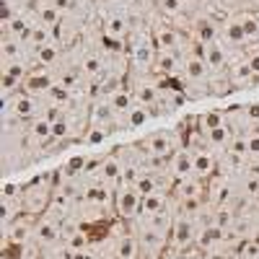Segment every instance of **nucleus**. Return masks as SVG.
Segmentation results:
<instances>
[{
	"mask_svg": "<svg viewBox=\"0 0 259 259\" xmlns=\"http://www.w3.org/2000/svg\"><path fill=\"white\" fill-rule=\"evenodd\" d=\"M135 236L140 244V259H158L168 244V233L161 231L158 226H153L150 218H145V215H140L135 221Z\"/></svg>",
	"mask_w": 259,
	"mask_h": 259,
	"instance_id": "1",
	"label": "nucleus"
},
{
	"mask_svg": "<svg viewBox=\"0 0 259 259\" xmlns=\"http://www.w3.org/2000/svg\"><path fill=\"white\" fill-rule=\"evenodd\" d=\"M3 112H6V119H16V122H34L45 114V99L39 96H29V94H16L11 99L3 101Z\"/></svg>",
	"mask_w": 259,
	"mask_h": 259,
	"instance_id": "2",
	"label": "nucleus"
},
{
	"mask_svg": "<svg viewBox=\"0 0 259 259\" xmlns=\"http://www.w3.org/2000/svg\"><path fill=\"white\" fill-rule=\"evenodd\" d=\"M182 148L179 143V135L168 133V130H158V133L148 135L145 140L138 143V150L143 153V161L145 158H158V161H166V156L171 158Z\"/></svg>",
	"mask_w": 259,
	"mask_h": 259,
	"instance_id": "3",
	"label": "nucleus"
},
{
	"mask_svg": "<svg viewBox=\"0 0 259 259\" xmlns=\"http://www.w3.org/2000/svg\"><path fill=\"white\" fill-rule=\"evenodd\" d=\"M50 174H41V179H34L26 189H24V197H21L18 202L24 205V210L29 212H41L47 210L52 197H50Z\"/></svg>",
	"mask_w": 259,
	"mask_h": 259,
	"instance_id": "4",
	"label": "nucleus"
},
{
	"mask_svg": "<svg viewBox=\"0 0 259 259\" xmlns=\"http://www.w3.org/2000/svg\"><path fill=\"white\" fill-rule=\"evenodd\" d=\"M140 205H143V197L138 194L135 187H124L119 184L114 189V210L122 221H135L140 218Z\"/></svg>",
	"mask_w": 259,
	"mask_h": 259,
	"instance_id": "5",
	"label": "nucleus"
},
{
	"mask_svg": "<svg viewBox=\"0 0 259 259\" xmlns=\"http://www.w3.org/2000/svg\"><path fill=\"white\" fill-rule=\"evenodd\" d=\"M91 124H94V127H104L106 133H112V130L122 127V119H119V114L114 112V106L109 104V99L94 101V106H91Z\"/></svg>",
	"mask_w": 259,
	"mask_h": 259,
	"instance_id": "6",
	"label": "nucleus"
},
{
	"mask_svg": "<svg viewBox=\"0 0 259 259\" xmlns=\"http://www.w3.org/2000/svg\"><path fill=\"white\" fill-rule=\"evenodd\" d=\"M156 57H158V47L153 45V39L140 36L133 45V65L138 70H150L156 68Z\"/></svg>",
	"mask_w": 259,
	"mask_h": 259,
	"instance_id": "7",
	"label": "nucleus"
},
{
	"mask_svg": "<svg viewBox=\"0 0 259 259\" xmlns=\"http://www.w3.org/2000/svg\"><path fill=\"white\" fill-rule=\"evenodd\" d=\"M184 80H187V85H207L210 83V68H207V62L202 60V57H197V55H189V57H184Z\"/></svg>",
	"mask_w": 259,
	"mask_h": 259,
	"instance_id": "8",
	"label": "nucleus"
},
{
	"mask_svg": "<svg viewBox=\"0 0 259 259\" xmlns=\"http://www.w3.org/2000/svg\"><path fill=\"white\" fill-rule=\"evenodd\" d=\"M168 171H171V177H174V182L194 177V150L179 148L177 153L168 158Z\"/></svg>",
	"mask_w": 259,
	"mask_h": 259,
	"instance_id": "9",
	"label": "nucleus"
},
{
	"mask_svg": "<svg viewBox=\"0 0 259 259\" xmlns=\"http://www.w3.org/2000/svg\"><path fill=\"white\" fill-rule=\"evenodd\" d=\"M31 239H34L39 246H55V244H60V239H62V228H60L57 221H52L50 215H47V218H41V221L34 223Z\"/></svg>",
	"mask_w": 259,
	"mask_h": 259,
	"instance_id": "10",
	"label": "nucleus"
},
{
	"mask_svg": "<svg viewBox=\"0 0 259 259\" xmlns=\"http://www.w3.org/2000/svg\"><path fill=\"white\" fill-rule=\"evenodd\" d=\"M194 236H197V226H194V221L189 218H177L174 221V228H171V246L174 249H189L194 244Z\"/></svg>",
	"mask_w": 259,
	"mask_h": 259,
	"instance_id": "11",
	"label": "nucleus"
},
{
	"mask_svg": "<svg viewBox=\"0 0 259 259\" xmlns=\"http://www.w3.org/2000/svg\"><path fill=\"white\" fill-rule=\"evenodd\" d=\"M55 85V78H52V73H47V70H31L26 78H24V83H21V91L24 94H29V96H45L50 89Z\"/></svg>",
	"mask_w": 259,
	"mask_h": 259,
	"instance_id": "12",
	"label": "nucleus"
},
{
	"mask_svg": "<svg viewBox=\"0 0 259 259\" xmlns=\"http://www.w3.org/2000/svg\"><path fill=\"white\" fill-rule=\"evenodd\" d=\"M223 241H226V231H223V228H218L215 223L197 228V236H194V246H197L200 251H207V254H210V251H215Z\"/></svg>",
	"mask_w": 259,
	"mask_h": 259,
	"instance_id": "13",
	"label": "nucleus"
},
{
	"mask_svg": "<svg viewBox=\"0 0 259 259\" xmlns=\"http://www.w3.org/2000/svg\"><path fill=\"white\" fill-rule=\"evenodd\" d=\"M133 96H135V101L140 104V106H148V109H156V106L161 104V89L156 83H150V80H135V85L133 89Z\"/></svg>",
	"mask_w": 259,
	"mask_h": 259,
	"instance_id": "14",
	"label": "nucleus"
},
{
	"mask_svg": "<svg viewBox=\"0 0 259 259\" xmlns=\"http://www.w3.org/2000/svg\"><path fill=\"white\" fill-rule=\"evenodd\" d=\"M228 80H231V89H246V85L256 83V78H254V73H251V65H249L246 57L231 62V68H228Z\"/></svg>",
	"mask_w": 259,
	"mask_h": 259,
	"instance_id": "15",
	"label": "nucleus"
},
{
	"mask_svg": "<svg viewBox=\"0 0 259 259\" xmlns=\"http://www.w3.org/2000/svg\"><path fill=\"white\" fill-rule=\"evenodd\" d=\"M192 34H194V41H200V45H212V41H221V26L215 24L212 18L202 16L194 21V26H192Z\"/></svg>",
	"mask_w": 259,
	"mask_h": 259,
	"instance_id": "16",
	"label": "nucleus"
},
{
	"mask_svg": "<svg viewBox=\"0 0 259 259\" xmlns=\"http://www.w3.org/2000/svg\"><path fill=\"white\" fill-rule=\"evenodd\" d=\"M153 70L166 78H177L184 70V57H179V52H158Z\"/></svg>",
	"mask_w": 259,
	"mask_h": 259,
	"instance_id": "17",
	"label": "nucleus"
},
{
	"mask_svg": "<svg viewBox=\"0 0 259 259\" xmlns=\"http://www.w3.org/2000/svg\"><path fill=\"white\" fill-rule=\"evenodd\" d=\"M26 140L31 143V145H47L50 140H55L52 138V119L50 117H39V119H34L31 124H29V130H26Z\"/></svg>",
	"mask_w": 259,
	"mask_h": 259,
	"instance_id": "18",
	"label": "nucleus"
},
{
	"mask_svg": "<svg viewBox=\"0 0 259 259\" xmlns=\"http://www.w3.org/2000/svg\"><path fill=\"white\" fill-rule=\"evenodd\" d=\"M34 18L39 21V24L55 29L62 21V11L52 3V0H34Z\"/></svg>",
	"mask_w": 259,
	"mask_h": 259,
	"instance_id": "19",
	"label": "nucleus"
},
{
	"mask_svg": "<svg viewBox=\"0 0 259 259\" xmlns=\"http://www.w3.org/2000/svg\"><path fill=\"white\" fill-rule=\"evenodd\" d=\"M41 99H45V104L52 106L55 112H65V109H70V104H73V91L62 83H55Z\"/></svg>",
	"mask_w": 259,
	"mask_h": 259,
	"instance_id": "20",
	"label": "nucleus"
},
{
	"mask_svg": "<svg viewBox=\"0 0 259 259\" xmlns=\"http://www.w3.org/2000/svg\"><path fill=\"white\" fill-rule=\"evenodd\" d=\"M153 45L158 47V52H179L182 50L179 31L171 29V26H158L153 31Z\"/></svg>",
	"mask_w": 259,
	"mask_h": 259,
	"instance_id": "21",
	"label": "nucleus"
},
{
	"mask_svg": "<svg viewBox=\"0 0 259 259\" xmlns=\"http://www.w3.org/2000/svg\"><path fill=\"white\" fill-rule=\"evenodd\" d=\"M215 168H218V158H215L212 150H207V148H197V150H194V177H197V179L212 177Z\"/></svg>",
	"mask_w": 259,
	"mask_h": 259,
	"instance_id": "22",
	"label": "nucleus"
},
{
	"mask_svg": "<svg viewBox=\"0 0 259 259\" xmlns=\"http://www.w3.org/2000/svg\"><path fill=\"white\" fill-rule=\"evenodd\" d=\"M109 41H124L127 34H130V21L119 13H112L109 18L104 21V31H101Z\"/></svg>",
	"mask_w": 259,
	"mask_h": 259,
	"instance_id": "23",
	"label": "nucleus"
},
{
	"mask_svg": "<svg viewBox=\"0 0 259 259\" xmlns=\"http://www.w3.org/2000/svg\"><path fill=\"white\" fill-rule=\"evenodd\" d=\"M205 192V182L197 179V177H189V179H179L177 187H174V197L182 202V200H200Z\"/></svg>",
	"mask_w": 259,
	"mask_h": 259,
	"instance_id": "24",
	"label": "nucleus"
},
{
	"mask_svg": "<svg viewBox=\"0 0 259 259\" xmlns=\"http://www.w3.org/2000/svg\"><path fill=\"white\" fill-rule=\"evenodd\" d=\"M106 99H109V104L114 106V112L119 114V119H122V124H124V117L130 114V109H133V106L138 104L135 101V96H133V91H130V89H114L109 96H106Z\"/></svg>",
	"mask_w": 259,
	"mask_h": 259,
	"instance_id": "25",
	"label": "nucleus"
},
{
	"mask_svg": "<svg viewBox=\"0 0 259 259\" xmlns=\"http://www.w3.org/2000/svg\"><path fill=\"white\" fill-rule=\"evenodd\" d=\"M194 124H197V130L202 135H210L212 130H218L226 124V112H218V109H210V112H200L197 119H194Z\"/></svg>",
	"mask_w": 259,
	"mask_h": 259,
	"instance_id": "26",
	"label": "nucleus"
},
{
	"mask_svg": "<svg viewBox=\"0 0 259 259\" xmlns=\"http://www.w3.org/2000/svg\"><path fill=\"white\" fill-rule=\"evenodd\" d=\"M205 62H207V68L212 73H221L226 68V62H228V52L226 47L221 45V41H212V45L205 47Z\"/></svg>",
	"mask_w": 259,
	"mask_h": 259,
	"instance_id": "27",
	"label": "nucleus"
},
{
	"mask_svg": "<svg viewBox=\"0 0 259 259\" xmlns=\"http://www.w3.org/2000/svg\"><path fill=\"white\" fill-rule=\"evenodd\" d=\"M221 39L226 41V45H244V41H249L246 39V31L241 26V18L226 21V24L221 26Z\"/></svg>",
	"mask_w": 259,
	"mask_h": 259,
	"instance_id": "28",
	"label": "nucleus"
},
{
	"mask_svg": "<svg viewBox=\"0 0 259 259\" xmlns=\"http://www.w3.org/2000/svg\"><path fill=\"white\" fill-rule=\"evenodd\" d=\"M0 57H3V65L21 62L24 60V41H18L13 36H3V41H0Z\"/></svg>",
	"mask_w": 259,
	"mask_h": 259,
	"instance_id": "29",
	"label": "nucleus"
},
{
	"mask_svg": "<svg viewBox=\"0 0 259 259\" xmlns=\"http://www.w3.org/2000/svg\"><path fill=\"white\" fill-rule=\"evenodd\" d=\"M117 259H140V244L135 233H124L117 239Z\"/></svg>",
	"mask_w": 259,
	"mask_h": 259,
	"instance_id": "30",
	"label": "nucleus"
},
{
	"mask_svg": "<svg viewBox=\"0 0 259 259\" xmlns=\"http://www.w3.org/2000/svg\"><path fill=\"white\" fill-rule=\"evenodd\" d=\"M34 233V221H16L11 228H6V236L13 241V244H26Z\"/></svg>",
	"mask_w": 259,
	"mask_h": 259,
	"instance_id": "31",
	"label": "nucleus"
},
{
	"mask_svg": "<svg viewBox=\"0 0 259 259\" xmlns=\"http://www.w3.org/2000/svg\"><path fill=\"white\" fill-rule=\"evenodd\" d=\"M166 210V189H158L153 194L143 197V205H140V215H158Z\"/></svg>",
	"mask_w": 259,
	"mask_h": 259,
	"instance_id": "32",
	"label": "nucleus"
},
{
	"mask_svg": "<svg viewBox=\"0 0 259 259\" xmlns=\"http://www.w3.org/2000/svg\"><path fill=\"white\" fill-rule=\"evenodd\" d=\"M231 200V184L228 179H218V182H212L210 184V202L215 207H226Z\"/></svg>",
	"mask_w": 259,
	"mask_h": 259,
	"instance_id": "33",
	"label": "nucleus"
},
{
	"mask_svg": "<svg viewBox=\"0 0 259 259\" xmlns=\"http://www.w3.org/2000/svg\"><path fill=\"white\" fill-rule=\"evenodd\" d=\"M60 45L57 41H50V45H45V47H39V50H34V60H36V65H55L57 60H60Z\"/></svg>",
	"mask_w": 259,
	"mask_h": 259,
	"instance_id": "34",
	"label": "nucleus"
},
{
	"mask_svg": "<svg viewBox=\"0 0 259 259\" xmlns=\"http://www.w3.org/2000/svg\"><path fill=\"white\" fill-rule=\"evenodd\" d=\"M233 135H236L233 130H231L228 124H223V127H218V130H212L210 135H205V140H207L210 148H223V150H226V148L231 145Z\"/></svg>",
	"mask_w": 259,
	"mask_h": 259,
	"instance_id": "35",
	"label": "nucleus"
},
{
	"mask_svg": "<svg viewBox=\"0 0 259 259\" xmlns=\"http://www.w3.org/2000/svg\"><path fill=\"white\" fill-rule=\"evenodd\" d=\"M50 41H55V31H52L50 26H45V24H36L34 31H31V36H29V45H31L34 50H39V47L50 45Z\"/></svg>",
	"mask_w": 259,
	"mask_h": 259,
	"instance_id": "36",
	"label": "nucleus"
},
{
	"mask_svg": "<svg viewBox=\"0 0 259 259\" xmlns=\"http://www.w3.org/2000/svg\"><path fill=\"white\" fill-rule=\"evenodd\" d=\"M21 210H24L21 202H13V197H3V228H11L21 218Z\"/></svg>",
	"mask_w": 259,
	"mask_h": 259,
	"instance_id": "37",
	"label": "nucleus"
},
{
	"mask_svg": "<svg viewBox=\"0 0 259 259\" xmlns=\"http://www.w3.org/2000/svg\"><path fill=\"white\" fill-rule=\"evenodd\" d=\"M150 117H153V114H150V109H148V106H140V104H135L133 106V109H130V114L124 117V124L127 127H143Z\"/></svg>",
	"mask_w": 259,
	"mask_h": 259,
	"instance_id": "38",
	"label": "nucleus"
},
{
	"mask_svg": "<svg viewBox=\"0 0 259 259\" xmlns=\"http://www.w3.org/2000/svg\"><path fill=\"white\" fill-rule=\"evenodd\" d=\"M135 189H138V194H140V197H148V194L158 192V189H161V184H158V179H156L153 174H148V171H145V174L138 179Z\"/></svg>",
	"mask_w": 259,
	"mask_h": 259,
	"instance_id": "39",
	"label": "nucleus"
},
{
	"mask_svg": "<svg viewBox=\"0 0 259 259\" xmlns=\"http://www.w3.org/2000/svg\"><path fill=\"white\" fill-rule=\"evenodd\" d=\"M212 223L218 226V228H223V231H228V228H233V226H236V212L226 205V207H221L218 212H215Z\"/></svg>",
	"mask_w": 259,
	"mask_h": 259,
	"instance_id": "40",
	"label": "nucleus"
},
{
	"mask_svg": "<svg viewBox=\"0 0 259 259\" xmlns=\"http://www.w3.org/2000/svg\"><path fill=\"white\" fill-rule=\"evenodd\" d=\"M65 246H68L73 254L85 251V249H89V236H85L83 231H75L73 236H68V239H65Z\"/></svg>",
	"mask_w": 259,
	"mask_h": 259,
	"instance_id": "41",
	"label": "nucleus"
},
{
	"mask_svg": "<svg viewBox=\"0 0 259 259\" xmlns=\"http://www.w3.org/2000/svg\"><path fill=\"white\" fill-rule=\"evenodd\" d=\"M244 138H246V158H249V163L259 161V130H254V133H249Z\"/></svg>",
	"mask_w": 259,
	"mask_h": 259,
	"instance_id": "42",
	"label": "nucleus"
},
{
	"mask_svg": "<svg viewBox=\"0 0 259 259\" xmlns=\"http://www.w3.org/2000/svg\"><path fill=\"white\" fill-rule=\"evenodd\" d=\"M241 26H244L249 41H251V39H259V21H256V16L244 13V16H241Z\"/></svg>",
	"mask_w": 259,
	"mask_h": 259,
	"instance_id": "43",
	"label": "nucleus"
},
{
	"mask_svg": "<svg viewBox=\"0 0 259 259\" xmlns=\"http://www.w3.org/2000/svg\"><path fill=\"white\" fill-rule=\"evenodd\" d=\"M239 259H259V241H254V239L244 241V246L239 251Z\"/></svg>",
	"mask_w": 259,
	"mask_h": 259,
	"instance_id": "44",
	"label": "nucleus"
},
{
	"mask_svg": "<svg viewBox=\"0 0 259 259\" xmlns=\"http://www.w3.org/2000/svg\"><path fill=\"white\" fill-rule=\"evenodd\" d=\"M106 135H109V133H106L104 127H94V124H91V130L85 133V138H83V140L89 143V145H99V143H104V138H106Z\"/></svg>",
	"mask_w": 259,
	"mask_h": 259,
	"instance_id": "45",
	"label": "nucleus"
},
{
	"mask_svg": "<svg viewBox=\"0 0 259 259\" xmlns=\"http://www.w3.org/2000/svg\"><path fill=\"white\" fill-rule=\"evenodd\" d=\"M184 6H187V0H161V11L163 13H171V16L182 13Z\"/></svg>",
	"mask_w": 259,
	"mask_h": 259,
	"instance_id": "46",
	"label": "nucleus"
},
{
	"mask_svg": "<svg viewBox=\"0 0 259 259\" xmlns=\"http://www.w3.org/2000/svg\"><path fill=\"white\" fill-rule=\"evenodd\" d=\"M246 60H249V65H251V73H254V78L259 80V52L246 55Z\"/></svg>",
	"mask_w": 259,
	"mask_h": 259,
	"instance_id": "47",
	"label": "nucleus"
},
{
	"mask_svg": "<svg viewBox=\"0 0 259 259\" xmlns=\"http://www.w3.org/2000/svg\"><path fill=\"white\" fill-rule=\"evenodd\" d=\"M85 163H89L85 158H73V161L68 163V171H78V168H85Z\"/></svg>",
	"mask_w": 259,
	"mask_h": 259,
	"instance_id": "48",
	"label": "nucleus"
},
{
	"mask_svg": "<svg viewBox=\"0 0 259 259\" xmlns=\"http://www.w3.org/2000/svg\"><path fill=\"white\" fill-rule=\"evenodd\" d=\"M70 259H96V254H94V251H89V249H85V251H78V254H73Z\"/></svg>",
	"mask_w": 259,
	"mask_h": 259,
	"instance_id": "49",
	"label": "nucleus"
},
{
	"mask_svg": "<svg viewBox=\"0 0 259 259\" xmlns=\"http://www.w3.org/2000/svg\"><path fill=\"white\" fill-rule=\"evenodd\" d=\"M52 3L60 8V11H68L70 8V3H73V0H52Z\"/></svg>",
	"mask_w": 259,
	"mask_h": 259,
	"instance_id": "50",
	"label": "nucleus"
},
{
	"mask_svg": "<svg viewBox=\"0 0 259 259\" xmlns=\"http://www.w3.org/2000/svg\"><path fill=\"white\" fill-rule=\"evenodd\" d=\"M184 259H207V256H205V254H202V251L197 249V251H192V254H187Z\"/></svg>",
	"mask_w": 259,
	"mask_h": 259,
	"instance_id": "51",
	"label": "nucleus"
},
{
	"mask_svg": "<svg viewBox=\"0 0 259 259\" xmlns=\"http://www.w3.org/2000/svg\"><path fill=\"white\" fill-rule=\"evenodd\" d=\"M207 259H231V256H226V254H218V251H210V256Z\"/></svg>",
	"mask_w": 259,
	"mask_h": 259,
	"instance_id": "52",
	"label": "nucleus"
},
{
	"mask_svg": "<svg viewBox=\"0 0 259 259\" xmlns=\"http://www.w3.org/2000/svg\"><path fill=\"white\" fill-rule=\"evenodd\" d=\"M256 197H259V194H256Z\"/></svg>",
	"mask_w": 259,
	"mask_h": 259,
	"instance_id": "53",
	"label": "nucleus"
}]
</instances>
